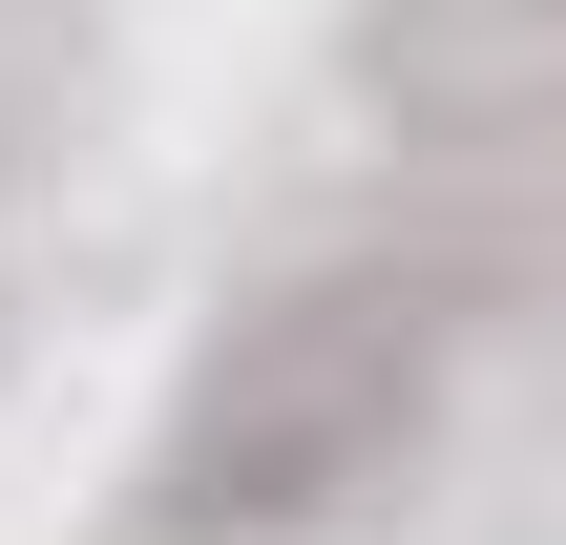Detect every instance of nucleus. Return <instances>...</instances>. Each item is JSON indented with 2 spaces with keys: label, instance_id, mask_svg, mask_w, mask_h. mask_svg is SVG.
I'll list each match as a JSON object with an SVG mask.
<instances>
[{
  "label": "nucleus",
  "instance_id": "1",
  "mask_svg": "<svg viewBox=\"0 0 566 545\" xmlns=\"http://www.w3.org/2000/svg\"><path fill=\"white\" fill-rule=\"evenodd\" d=\"M441 357H462V336H441V273H378V252L273 273V294L189 357L168 462H147V525L168 545H315V525H357V504L420 462Z\"/></svg>",
  "mask_w": 566,
  "mask_h": 545
}]
</instances>
